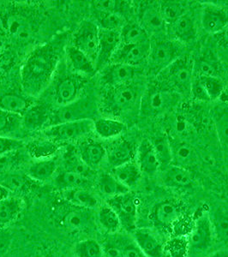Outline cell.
Listing matches in <instances>:
<instances>
[{"label": "cell", "instance_id": "cell-1", "mask_svg": "<svg viewBox=\"0 0 228 257\" xmlns=\"http://www.w3.org/2000/svg\"><path fill=\"white\" fill-rule=\"evenodd\" d=\"M58 59V54L49 45L35 49L21 71L24 90L32 95L40 94L49 83Z\"/></svg>", "mask_w": 228, "mask_h": 257}, {"label": "cell", "instance_id": "cell-2", "mask_svg": "<svg viewBox=\"0 0 228 257\" xmlns=\"http://www.w3.org/2000/svg\"><path fill=\"white\" fill-rule=\"evenodd\" d=\"M177 94L163 86H151L142 97L140 112L145 117H157L166 113L177 103Z\"/></svg>", "mask_w": 228, "mask_h": 257}, {"label": "cell", "instance_id": "cell-3", "mask_svg": "<svg viewBox=\"0 0 228 257\" xmlns=\"http://www.w3.org/2000/svg\"><path fill=\"white\" fill-rule=\"evenodd\" d=\"M215 237L210 217L202 215L196 219L188 240L190 257H206L213 245Z\"/></svg>", "mask_w": 228, "mask_h": 257}, {"label": "cell", "instance_id": "cell-4", "mask_svg": "<svg viewBox=\"0 0 228 257\" xmlns=\"http://www.w3.org/2000/svg\"><path fill=\"white\" fill-rule=\"evenodd\" d=\"M94 104L92 99L88 98L77 99L68 105H60L56 109L50 117L51 125L59 123L78 121V120L90 119L94 112Z\"/></svg>", "mask_w": 228, "mask_h": 257}, {"label": "cell", "instance_id": "cell-5", "mask_svg": "<svg viewBox=\"0 0 228 257\" xmlns=\"http://www.w3.org/2000/svg\"><path fill=\"white\" fill-rule=\"evenodd\" d=\"M107 205L111 207L120 219L121 226L127 231L136 230L138 219V202L137 197L128 192L107 199Z\"/></svg>", "mask_w": 228, "mask_h": 257}, {"label": "cell", "instance_id": "cell-6", "mask_svg": "<svg viewBox=\"0 0 228 257\" xmlns=\"http://www.w3.org/2000/svg\"><path fill=\"white\" fill-rule=\"evenodd\" d=\"M165 82L181 93L190 92L193 79V65L187 58H179L161 71Z\"/></svg>", "mask_w": 228, "mask_h": 257}, {"label": "cell", "instance_id": "cell-7", "mask_svg": "<svg viewBox=\"0 0 228 257\" xmlns=\"http://www.w3.org/2000/svg\"><path fill=\"white\" fill-rule=\"evenodd\" d=\"M94 128V122L91 119L71 121L48 126L44 133L47 138L55 142H68L75 140L88 134Z\"/></svg>", "mask_w": 228, "mask_h": 257}, {"label": "cell", "instance_id": "cell-8", "mask_svg": "<svg viewBox=\"0 0 228 257\" xmlns=\"http://www.w3.org/2000/svg\"><path fill=\"white\" fill-rule=\"evenodd\" d=\"M99 30L96 24L85 21L74 35V47L80 50L95 64L99 48Z\"/></svg>", "mask_w": 228, "mask_h": 257}, {"label": "cell", "instance_id": "cell-9", "mask_svg": "<svg viewBox=\"0 0 228 257\" xmlns=\"http://www.w3.org/2000/svg\"><path fill=\"white\" fill-rule=\"evenodd\" d=\"M179 47L173 41H157L151 43L149 51V64L153 70L161 73L179 57Z\"/></svg>", "mask_w": 228, "mask_h": 257}, {"label": "cell", "instance_id": "cell-10", "mask_svg": "<svg viewBox=\"0 0 228 257\" xmlns=\"http://www.w3.org/2000/svg\"><path fill=\"white\" fill-rule=\"evenodd\" d=\"M182 206L175 200H166L159 202L153 208L150 219L156 227L168 230L180 219Z\"/></svg>", "mask_w": 228, "mask_h": 257}, {"label": "cell", "instance_id": "cell-11", "mask_svg": "<svg viewBox=\"0 0 228 257\" xmlns=\"http://www.w3.org/2000/svg\"><path fill=\"white\" fill-rule=\"evenodd\" d=\"M151 41L138 45L120 44L111 59L112 63L126 64L135 67L149 58Z\"/></svg>", "mask_w": 228, "mask_h": 257}, {"label": "cell", "instance_id": "cell-12", "mask_svg": "<svg viewBox=\"0 0 228 257\" xmlns=\"http://www.w3.org/2000/svg\"><path fill=\"white\" fill-rule=\"evenodd\" d=\"M120 44V31L99 30V48L95 61L96 70L101 69L105 66L109 61H111L114 53H116Z\"/></svg>", "mask_w": 228, "mask_h": 257}, {"label": "cell", "instance_id": "cell-13", "mask_svg": "<svg viewBox=\"0 0 228 257\" xmlns=\"http://www.w3.org/2000/svg\"><path fill=\"white\" fill-rule=\"evenodd\" d=\"M138 93L130 85L112 88L111 93L105 99V107L114 113L126 111L134 105Z\"/></svg>", "mask_w": 228, "mask_h": 257}, {"label": "cell", "instance_id": "cell-14", "mask_svg": "<svg viewBox=\"0 0 228 257\" xmlns=\"http://www.w3.org/2000/svg\"><path fill=\"white\" fill-rule=\"evenodd\" d=\"M135 74V67L113 63L104 69L101 78L105 84L111 86V88H118L129 85L134 78Z\"/></svg>", "mask_w": 228, "mask_h": 257}, {"label": "cell", "instance_id": "cell-15", "mask_svg": "<svg viewBox=\"0 0 228 257\" xmlns=\"http://www.w3.org/2000/svg\"><path fill=\"white\" fill-rule=\"evenodd\" d=\"M202 25L206 32L217 35L227 26V14L225 11L216 6H206L202 11Z\"/></svg>", "mask_w": 228, "mask_h": 257}, {"label": "cell", "instance_id": "cell-16", "mask_svg": "<svg viewBox=\"0 0 228 257\" xmlns=\"http://www.w3.org/2000/svg\"><path fill=\"white\" fill-rule=\"evenodd\" d=\"M133 237L135 242L146 257L162 256V243L152 231L148 229H136Z\"/></svg>", "mask_w": 228, "mask_h": 257}, {"label": "cell", "instance_id": "cell-17", "mask_svg": "<svg viewBox=\"0 0 228 257\" xmlns=\"http://www.w3.org/2000/svg\"><path fill=\"white\" fill-rule=\"evenodd\" d=\"M161 180L167 187L173 189L189 188L192 184V177L187 168L179 166H169L163 170Z\"/></svg>", "mask_w": 228, "mask_h": 257}, {"label": "cell", "instance_id": "cell-18", "mask_svg": "<svg viewBox=\"0 0 228 257\" xmlns=\"http://www.w3.org/2000/svg\"><path fill=\"white\" fill-rule=\"evenodd\" d=\"M138 165L142 173L154 176L161 168L152 142L144 140L138 149Z\"/></svg>", "mask_w": 228, "mask_h": 257}, {"label": "cell", "instance_id": "cell-19", "mask_svg": "<svg viewBox=\"0 0 228 257\" xmlns=\"http://www.w3.org/2000/svg\"><path fill=\"white\" fill-rule=\"evenodd\" d=\"M78 155L86 166L90 169H94L105 158L106 151L102 144L94 140H88L81 144Z\"/></svg>", "mask_w": 228, "mask_h": 257}, {"label": "cell", "instance_id": "cell-20", "mask_svg": "<svg viewBox=\"0 0 228 257\" xmlns=\"http://www.w3.org/2000/svg\"><path fill=\"white\" fill-rule=\"evenodd\" d=\"M81 83L76 77L67 76L59 81L55 88V99L59 105L73 102L79 93Z\"/></svg>", "mask_w": 228, "mask_h": 257}, {"label": "cell", "instance_id": "cell-21", "mask_svg": "<svg viewBox=\"0 0 228 257\" xmlns=\"http://www.w3.org/2000/svg\"><path fill=\"white\" fill-rule=\"evenodd\" d=\"M5 30L12 37L21 42L30 41L32 27L26 18L19 15H11L5 21Z\"/></svg>", "mask_w": 228, "mask_h": 257}, {"label": "cell", "instance_id": "cell-22", "mask_svg": "<svg viewBox=\"0 0 228 257\" xmlns=\"http://www.w3.org/2000/svg\"><path fill=\"white\" fill-rule=\"evenodd\" d=\"M106 155L110 165L113 167H120L134 159L135 148L129 141H120L109 149Z\"/></svg>", "mask_w": 228, "mask_h": 257}, {"label": "cell", "instance_id": "cell-23", "mask_svg": "<svg viewBox=\"0 0 228 257\" xmlns=\"http://www.w3.org/2000/svg\"><path fill=\"white\" fill-rule=\"evenodd\" d=\"M172 35L181 42H190L196 38V30L193 18L186 13L170 24Z\"/></svg>", "mask_w": 228, "mask_h": 257}, {"label": "cell", "instance_id": "cell-24", "mask_svg": "<svg viewBox=\"0 0 228 257\" xmlns=\"http://www.w3.org/2000/svg\"><path fill=\"white\" fill-rule=\"evenodd\" d=\"M112 175L118 181L126 187H134L142 178V172L138 164L133 161L121 165L120 167H114Z\"/></svg>", "mask_w": 228, "mask_h": 257}, {"label": "cell", "instance_id": "cell-25", "mask_svg": "<svg viewBox=\"0 0 228 257\" xmlns=\"http://www.w3.org/2000/svg\"><path fill=\"white\" fill-rule=\"evenodd\" d=\"M171 147L173 152V165L187 168L196 162V151L190 144L183 141H179L173 144H171Z\"/></svg>", "mask_w": 228, "mask_h": 257}, {"label": "cell", "instance_id": "cell-26", "mask_svg": "<svg viewBox=\"0 0 228 257\" xmlns=\"http://www.w3.org/2000/svg\"><path fill=\"white\" fill-rule=\"evenodd\" d=\"M67 56L70 65L76 72L92 76L95 73L96 67L94 62L85 55L76 47H70L67 49Z\"/></svg>", "mask_w": 228, "mask_h": 257}, {"label": "cell", "instance_id": "cell-27", "mask_svg": "<svg viewBox=\"0 0 228 257\" xmlns=\"http://www.w3.org/2000/svg\"><path fill=\"white\" fill-rule=\"evenodd\" d=\"M49 114L44 105L30 106L23 115V124L29 131H36L43 127L49 119Z\"/></svg>", "mask_w": 228, "mask_h": 257}, {"label": "cell", "instance_id": "cell-28", "mask_svg": "<svg viewBox=\"0 0 228 257\" xmlns=\"http://www.w3.org/2000/svg\"><path fill=\"white\" fill-rule=\"evenodd\" d=\"M23 210V202L19 198L8 197L0 201V228L13 222Z\"/></svg>", "mask_w": 228, "mask_h": 257}, {"label": "cell", "instance_id": "cell-29", "mask_svg": "<svg viewBox=\"0 0 228 257\" xmlns=\"http://www.w3.org/2000/svg\"><path fill=\"white\" fill-rule=\"evenodd\" d=\"M121 44L138 45L150 42L144 27L138 24H126L120 30Z\"/></svg>", "mask_w": 228, "mask_h": 257}, {"label": "cell", "instance_id": "cell-30", "mask_svg": "<svg viewBox=\"0 0 228 257\" xmlns=\"http://www.w3.org/2000/svg\"><path fill=\"white\" fill-rule=\"evenodd\" d=\"M76 207V209L68 211L64 215L63 225L69 230L80 231L83 230L90 222V213L88 208Z\"/></svg>", "mask_w": 228, "mask_h": 257}, {"label": "cell", "instance_id": "cell-31", "mask_svg": "<svg viewBox=\"0 0 228 257\" xmlns=\"http://www.w3.org/2000/svg\"><path fill=\"white\" fill-rule=\"evenodd\" d=\"M94 130L104 139L117 138L125 130V124L112 118H99L94 122Z\"/></svg>", "mask_w": 228, "mask_h": 257}, {"label": "cell", "instance_id": "cell-32", "mask_svg": "<svg viewBox=\"0 0 228 257\" xmlns=\"http://www.w3.org/2000/svg\"><path fill=\"white\" fill-rule=\"evenodd\" d=\"M98 190L103 196H107L109 198L114 196L123 195L130 191L128 188L118 181L113 175L103 174L98 180Z\"/></svg>", "mask_w": 228, "mask_h": 257}, {"label": "cell", "instance_id": "cell-33", "mask_svg": "<svg viewBox=\"0 0 228 257\" xmlns=\"http://www.w3.org/2000/svg\"><path fill=\"white\" fill-rule=\"evenodd\" d=\"M56 169L57 162L55 160L46 159L33 164L29 169V175L36 181H47L54 175Z\"/></svg>", "mask_w": 228, "mask_h": 257}, {"label": "cell", "instance_id": "cell-34", "mask_svg": "<svg viewBox=\"0 0 228 257\" xmlns=\"http://www.w3.org/2000/svg\"><path fill=\"white\" fill-rule=\"evenodd\" d=\"M142 23L144 30H149L154 32H161L165 30V22L161 17V12L158 7L155 6H148L145 9L143 10L142 16H141Z\"/></svg>", "mask_w": 228, "mask_h": 257}, {"label": "cell", "instance_id": "cell-35", "mask_svg": "<svg viewBox=\"0 0 228 257\" xmlns=\"http://www.w3.org/2000/svg\"><path fill=\"white\" fill-rule=\"evenodd\" d=\"M30 107L29 101L18 94H7L0 97V109L9 113L24 115Z\"/></svg>", "mask_w": 228, "mask_h": 257}, {"label": "cell", "instance_id": "cell-36", "mask_svg": "<svg viewBox=\"0 0 228 257\" xmlns=\"http://www.w3.org/2000/svg\"><path fill=\"white\" fill-rule=\"evenodd\" d=\"M88 182V178L69 171L62 172L55 178V184L60 189L67 190L85 189Z\"/></svg>", "mask_w": 228, "mask_h": 257}, {"label": "cell", "instance_id": "cell-37", "mask_svg": "<svg viewBox=\"0 0 228 257\" xmlns=\"http://www.w3.org/2000/svg\"><path fill=\"white\" fill-rule=\"evenodd\" d=\"M98 221L100 226L110 234L117 233L120 228L122 227L117 213L107 204L104 205L99 208L98 212Z\"/></svg>", "mask_w": 228, "mask_h": 257}, {"label": "cell", "instance_id": "cell-38", "mask_svg": "<svg viewBox=\"0 0 228 257\" xmlns=\"http://www.w3.org/2000/svg\"><path fill=\"white\" fill-rule=\"evenodd\" d=\"M213 233L216 239L220 242H228V211L217 209L210 217Z\"/></svg>", "mask_w": 228, "mask_h": 257}, {"label": "cell", "instance_id": "cell-39", "mask_svg": "<svg viewBox=\"0 0 228 257\" xmlns=\"http://www.w3.org/2000/svg\"><path fill=\"white\" fill-rule=\"evenodd\" d=\"M152 144L160 167L166 169L173 163V152L170 141L165 137H157L153 140Z\"/></svg>", "mask_w": 228, "mask_h": 257}, {"label": "cell", "instance_id": "cell-40", "mask_svg": "<svg viewBox=\"0 0 228 257\" xmlns=\"http://www.w3.org/2000/svg\"><path fill=\"white\" fill-rule=\"evenodd\" d=\"M65 195L70 203L80 208L90 209L97 205V199L93 194L85 189L67 190Z\"/></svg>", "mask_w": 228, "mask_h": 257}, {"label": "cell", "instance_id": "cell-41", "mask_svg": "<svg viewBox=\"0 0 228 257\" xmlns=\"http://www.w3.org/2000/svg\"><path fill=\"white\" fill-rule=\"evenodd\" d=\"M159 9L165 24H170L178 20L185 14V10L182 4L173 1H164L159 5Z\"/></svg>", "mask_w": 228, "mask_h": 257}, {"label": "cell", "instance_id": "cell-42", "mask_svg": "<svg viewBox=\"0 0 228 257\" xmlns=\"http://www.w3.org/2000/svg\"><path fill=\"white\" fill-rule=\"evenodd\" d=\"M74 254L76 257H104L103 247L94 239H84L76 242Z\"/></svg>", "mask_w": 228, "mask_h": 257}, {"label": "cell", "instance_id": "cell-43", "mask_svg": "<svg viewBox=\"0 0 228 257\" xmlns=\"http://www.w3.org/2000/svg\"><path fill=\"white\" fill-rule=\"evenodd\" d=\"M65 171L73 172L83 176L85 178L88 177L90 173L91 169L88 166H86L82 160L75 154L73 149L68 150L65 155Z\"/></svg>", "mask_w": 228, "mask_h": 257}, {"label": "cell", "instance_id": "cell-44", "mask_svg": "<svg viewBox=\"0 0 228 257\" xmlns=\"http://www.w3.org/2000/svg\"><path fill=\"white\" fill-rule=\"evenodd\" d=\"M98 20L101 26V30L120 31L126 25V20L123 16L118 13H100L98 12Z\"/></svg>", "mask_w": 228, "mask_h": 257}, {"label": "cell", "instance_id": "cell-45", "mask_svg": "<svg viewBox=\"0 0 228 257\" xmlns=\"http://www.w3.org/2000/svg\"><path fill=\"white\" fill-rule=\"evenodd\" d=\"M207 92L210 100L218 99L221 96L224 91L222 81L214 76H196Z\"/></svg>", "mask_w": 228, "mask_h": 257}, {"label": "cell", "instance_id": "cell-46", "mask_svg": "<svg viewBox=\"0 0 228 257\" xmlns=\"http://www.w3.org/2000/svg\"><path fill=\"white\" fill-rule=\"evenodd\" d=\"M193 73L196 76H214L219 75V67L214 60L207 58H201L193 64Z\"/></svg>", "mask_w": 228, "mask_h": 257}, {"label": "cell", "instance_id": "cell-47", "mask_svg": "<svg viewBox=\"0 0 228 257\" xmlns=\"http://www.w3.org/2000/svg\"><path fill=\"white\" fill-rule=\"evenodd\" d=\"M126 6L125 1H115V0H99L94 1L93 4L94 9L100 13H118L121 15L124 7Z\"/></svg>", "mask_w": 228, "mask_h": 257}, {"label": "cell", "instance_id": "cell-48", "mask_svg": "<svg viewBox=\"0 0 228 257\" xmlns=\"http://www.w3.org/2000/svg\"><path fill=\"white\" fill-rule=\"evenodd\" d=\"M217 134L220 142L228 145V111L218 112L214 118Z\"/></svg>", "mask_w": 228, "mask_h": 257}, {"label": "cell", "instance_id": "cell-49", "mask_svg": "<svg viewBox=\"0 0 228 257\" xmlns=\"http://www.w3.org/2000/svg\"><path fill=\"white\" fill-rule=\"evenodd\" d=\"M18 119V115L9 113L0 109V137H4L3 135L15 130Z\"/></svg>", "mask_w": 228, "mask_h": 257}, {"label": "cell", "instance_id": "cell-50", "mask_svg": "<svg viewBox=\"0 0 228 257\" xmlns=\"http://www.w3.org/2000/svg\"><path fill=\"white\" fill-rule=\"evenodd\" d=\"M173 133L179 139L188 138L191 133V126L183 115H178L173 119Z\"/></svg>", "mask_w": 228, "mask_h": 257}, {"label": "cell", "instance_id": "cell-51", "mask_svg": "<svg viewBox=\"0 0 228 257\" xmlns=\"http://www.w3.org/2000/svg\"><path fill=\"white\" fill-rule=\"evenodd\" d=\"M190 93L192 95V98L198 101H202V102H206V101H209L210 99L208 97L207 92L203 88L202 83L200 82V80L197 77H195L192 79L191 82V86H190Z\"/></svg>", "mask_w": 228, "mask_h": 257}, {"label": "cell", "instance_id": "cell-52", "mask_svg": "<svg viewBox=\"0 0 228 257\" xmlns=\"http://www.w3.org/2000/svg\"><path fill=\"white\" fill-rule=\"evenodd\" d=\"M124 257H146L135 241H128L120 246Z\"/></svg>", "mask_w": 228, "mask_h": 257}, {"label": "cell", "instance_id": "cell-53", "mask_svg": "<svg viewBox=\"0 0 228 257\" xmlns=\"http://www.w3.org/2000/svg\"><path fill=\"white\" fill-rule=\"evenodd\" d=\"M12 240L13 236L12 232L6 228H0V254L8 251L12 245Z\"/></svg>", "mask_w": 228, "mask_h": 257}, {"label": "cell", "instance_id": "cell-54", "mask_svg": "<svg viewBox=\"0 0 228 257\" xmlns=\"http://www.w3.org/2000/svg\"><path fill=\"white\" fill-rule=\"evenodd\" d=\"M21 144L17 140H13L6 137H0V155L13 152L20 147Z\"/></svg>", "mask_w": 228, "mask_h": 257}, {"label": "cell", "instance_id": "cell-55", "mask_svg": "<svg viewBox=\"0 0 228 257\" xmlns=\"http://www.w3.org/2000/svg\"><path fill=\"white\" fill-rule=\"evenodd\" d=\"M104 257H124L120 245L114 243H106L103 247Z\"/></svg>", "mask_w": 228, "mask_h": 257}, {"label": "cell", "instance_id": "cell-56", "mask_svg": "<svg viewBox=\"0 0 228 257\" xmlns=\"http://www.w3.org/2000/svg\"><path fill=\"white\" fill-rule=\"evenodd\" d=\"M12 153H7L6 155H0V172H6L12 167V165L15 161V155H13L14 154L12 155Z\"/></svg>", "mask_w": 228, "mask_h": 257}, {"label": "cell", "instance_id": "cell-57", "mask_svg": "<svg viewBox=\"0 0 228 257\" xmlns=\"http://www.w3.org/2000/svg\"><path fill=\"white\" fill-rule=\"evenodd\" d=\"M215 37L219 47H221L225 53H228V25L221 32L215 35Z\"/></svg>", "mask_w": 228, "mask_h": 257}, {"label": "cell", "instance_id": "cell-58", "mask_svg": "<svg viewBox=\"0 0 228 257\" xmlns=\"http://www.w3.org/2000/svg\"><path fill=\"white\" fill-rule=\"evenodd\" d=\"M7 189L8 190H13V189H18L23 186L24 184V180L23 178H18V177H12L7 182Z\"/></svg>", "mask_w": 228, "mask_h": 257}, {"label": "cell", "instance_id": "cell-59", "mask_svg": "<svg viewBox=\"0 0 228 257\" xmlns=\"http://www.w3.org/2000/svg\"><path fill=\"white\" fill-rule=\"evenodd\" d=\"M206 257H228V249H220L209 254Z\"/></svg>", "mask_w": 228, "mask_h": 257}, {"label": "cell", "instance_id": "cell-60", "mask_svg": "<svg viewBox=\"0 0 228 257\" xmlns=\"http://www.w3.org/2000/svg\"><path fill=\"white\" fill-rule=\"evenodd\" d=\"M6 45V34L4 33V30L0 28V53L3 52Z\"/></svg>", "mask_w": 228, "mask_h": 257}, {"label": "cell", "instance_id": "cell-61", "mask_svg": "<svg viewBox=\"0 0 228 257\" xmlns=\"http://www.w3.org/2000/svg\"><path fill=\"white\" fill-rule=\"evenodd\" d=\"M9 190L3 185H0V201H3L5 199L9 197Z\"/></svg>", "mask_w": 228, "mask_h": 257}]
</instances>
